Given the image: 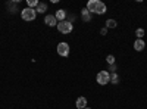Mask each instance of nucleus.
I'll list each match as a JSON object with an SVG mask.
<instances>
[{
	"label": "nucleus",
	"instance_id": "obj_4",
	"mask_svg": "<svg viewBox=\"0 0 147 109\" xmlns=\"http://www.w3.org/2000/svg\"><path fill=\"white\" fill-rule=\"evenodd\" d=\"M96 80H97V83H99L100 86H105V84H107L110 81V75H109L107 71H100L99 74H97Z\"/></svg>",
	"mask_w": 147,
	"mask_h": 109
},
{
	"label": "nucleus",
	"instance_id": "obj_12",
	"mask_svg": "<svg viewBox=\"0 0 147 109\" xmlns=\"http://www.w3.org/2000/svg\"><path fill=\"white\" fill-rule=\"evenodd\" d=\"M106 27L107 28H115L116 27V21L115 19H107L106 21Z\"/></svg>",
	"mask_w": 147,
	"mask_h": 109
},
{
	"label": "nucleus",
	"instance_id": "obj_10",
	"mask_svg": "<svg viewBox=\"0 0 147 109\" xmlns=\"http://www.w3.org/2000/svg\"><path fill=\"white\" fill-rule=\"evenodd\" d=\"M47 10V5L46 3H38V6H37L35 12H38V14H43V12Z\"/></svg>",
	"mask_w": 147,
	"mask_h": 109
},
{
	"label": "nucleus",
	"instance_id": "obj_5",
	"mask_svg": "<svg viewBox=\"0 0 147 109\" xmlns=\"http://www.w3.org/2000/svg\"><path fill=\"white\" fill-rule=\"evenodd\" d=\"M57 53L60 56H68L69 55V46L66 43H59L57 44Z\"/></svg>",
	"mask_w": 147,
	"mask_h": 109
},
{
	"label": "nucleus",
	"instance_id": "obj_7",
	"mask_svg": "<svg viewBox=\"0 0 147 109\" xmlns=\"http://www.w3.org/2000/svg\"><path fill=\"white\" fill-rule=\"evenodd\" d=\"M85 106H87V99L85 97H78L77 99V108L78 109H85Z\"/></svg>",
	"mask_w": 147,
	"mask_h": 109
},
{
	"label": "nucleus",
	"instance_id": "obj_17",
	"mask_svg": "<svg viewBox=\"0 0 147 109\" xmlns=\"http://www.w3.org/2000/svg\"><path fill=\"white\" fill-rule=\"evenodd\" d=\"M85 109H90V108H85Z\"/></svg>",
	"mask_w": 147,
	"mask_h": 109
},
{
	"label": "nucleus",
	"instance_id": "obj_11",
	"mask_svg": "<svg viewBox=\"0 0 147 109\" xmlns=\"http://www.w3.org/2000/svg\"><path fill=\"white\" fill-rule=\"evenodd\" d=\"M81 15H82V19H84V21H87V22L90 21V12H88L87 9H82V10H81Z\"/></svg>",
	"mask_w": 147,
	"mask_h": 109
},
{
	"label": "nucleus",
	"instance_id": "obj_8",
	"mask_svg": "<svg viewBox=\"0 0 147 109\" xmlns=\"http://www.w3.org/2000/svg\"><path fill=\"white\" fill-rule=\"evenodd\" d=\"M144 47H146V44H144V41H143L141 39L136 40V43H134V49L140 52V50H143V49H144Z\"/></svg>",
	"mask_w": 147,
	"mask_h": 109
},
{
	"label": "nucleus",
	"instance_id": "obj_15",
	"mask_svg": "<svg viewBox=\"0 0 147 109\" xmlns=\"http://www.w3.org/2000/svg\"><path fill=\"white\" fill-rule=\"evenodd\" d=\"M136 35H137L138 39H141L143 35H144V30H143V28H138V30L136 31Z\"/></svg>",
	"mask_w": 147,
	"mask_h": 109
},
{
	"label": "nucleus",
	"instance_id": "obj_2",
	"mask_svg": "<svg viewBox=\"0 0 147 109\" xmlns=\"http://www.w3.org/2000/svg\"><path fill=\"white\" fill-rule=\"evenodd\" d=\"M21 15H22V19L24 21H34L35 16H37V12H35V9L25 7V9L21 12Z\"/></svg>",
	"mask_w": 147,
	"mask_h": 109
},
{
	"label": "nucleus",
	"instance_id": "obj_6",
	"mask_svg": "<svg viewBox=\"0 0 147 109\" xmlns=\"http://www.w3.org/2000/svg\"><path fill=\"white\" fill-rule=\"evenodd\" d=\"M44 22L47 24L49 27H55V25H57V22H56V16H53V15H47V16L44 18Z\"/></svg>",
	"mask_w": 147,
	"mask_h": 109
},
{
	"label": "nucleus",
	"instance_id": "obj_1",
	"mask_svg": "<svg viewBox=\"0 0 147 109\" xmlns=\"http://www.w3.org/2000/svg\"><path fill=\"white\" fill-rule=\"evenodd\" d=\"M87 10L88 12H93V14H97V15H103L106 12V5L100 0H90L87 3Z\"/></svg>",
	"mask_w": 147,
	"mask_h": 109
},
{
	"label": "nucleus",
	"instance_id": "obj_9",
	"mask_svg": "<svg viewBox=\"0 0 147 109\" xmlns=\"http://www.w3.org/2000/svg\"><path fill=\"white\" fill-rule=\"evenodd\" d=\"M55 16H56V19H59V22H62V21H65V18H66V12L60 9V10L56 12V15H55Z\"/></svg>",
	"mask_w": 147,
	"mask_h": 109
},
{
	"label": "nucleus",
	"instance_id": "obj_14",
	"mask_svg": "<svg viewBox=\"0 0 147 109\" xmlns=\"http://www.w3.org/2000/svg\"><path fill=\"white\" fill-rule=\"evenodd\" d=\"M34 6H38V2L37 0H28V7H34Z\"/></svg>",
	"mask_w": 147,
	"mask_h": 109
},
{
	"label": "nucleus",
	"instance_id": "obj_3",
	"mask_svg": "<svg viewBox=\"0 0 147 109\" xmlns=\"http://www.w3.org/2000/svg\"><path fill=\"white\" fill-rule=\"evenodd\" d=\"M57 30L62 32V34H69L72 31V24L69 21H62V22H57Z\"/></svg>",
	"mask_w": 147,
	"mask_h": 109
},
{
	"label": "nucleus",
	"instance_id": "obj_13",
	"mask_svg": "<svg viewBox=\"0 0 147 109\" xmlns=\"http://www.w3.org/2000/svg\"><path fill=\"white\" fill-rule=\"evenodd\" d=\"M110 81H112L113 84H118L119 83V77L116 74H112V75H110Z\"/></svg>",
	"mask_w": 147,
	"mask_h": 109
},
{
	"label": "nucleus",
	"instance_id": "obj_16",
	"mask_svg": "<svg viewBox=\"0 0 147 109\" xmlns=\"http://www.w3.org/2000/svg\"><path fill=\"white\" fill-rule=\"evenodd\" d=\"M106 60H107V64H110V65H113V64H115V58H113L112 55H109V56L106 58Z\"/></svg>",
	"mask_w": 147,
	"mask_h": 109
}]
</instances>
